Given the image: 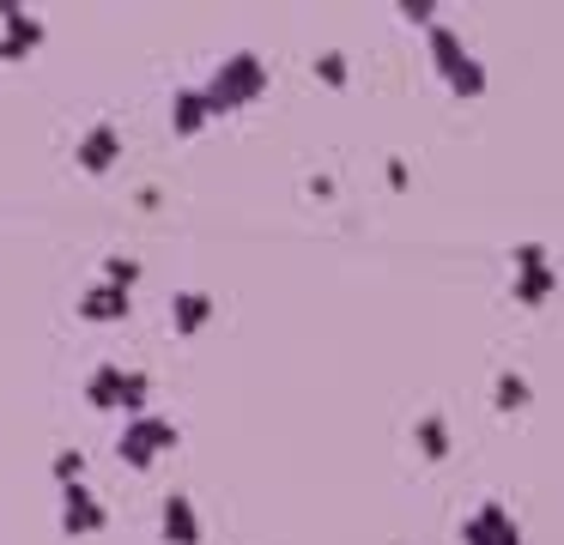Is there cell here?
<instances>
[{
	"label": "cell",
	"mask_w": 564,
	"mask_h": 545,
	"mask_svg": "<svg viewBox=\"0 0 564 545\" xmlns=\"http://www.w3.org/2000/svg\"><path fill=\"white\" fill-rule=\"evenodd\" d=\"M261 91H268V61H261L256 48H237V55H225L219 67H213V79L200 85V97H207V116H231V109L256 103Z\"/></svg>",
	"instance_id": "6da1fadb"
},
{
	"label": "cell",
	"mask_w": 564,
	"mask_h": 545,
	"mask_svg": "<svg viewBox=\"0 0 564 545\" xmlns=\"http://www.w3.org/2000/svg\"><path fill=\"white\" fill-rule=\"evenodd\" d=\"M425 36H431V73H437L462 103H479V97H486V61L467 55V43L449 24H425Z\"/></svg>",
	"instance_id": "7a4b0ae2"
},
{
	"label": "cell",
	"mask_w": 564,
	"mask_h": 545,
	"mask_svg": "<svg viewBox=\"0 0 564 545\" xmlns=\"http://www.w3.org/2000/svg\"><path fill=\"white\" fill-rule=\"evenodd\" d=\"M147 394H152V375L128 370V363H98V370L86 375V400L98 412H128V418H140V412H147Z\"/></svg>",
	"instance_id": "3957f363"
},
{
	"label": "cell",
	"mask_w": 564,
	"mask_h": 545,
	"mask_svg": "<svg viewBox=\"0 0 564 545\" xmlns=\"http://www.w3.org/2000/svg\"><path fill=\"white\" fill-rule=\"evenodd\" d=\"M176 448V424L159 418V412H140V418L122 424V436H116V455H122V467L147 472L159 455H171Z\"/></svg>",
	"instance_id": "277c9868"
},
{
	"label": "cell",
	"mask_w": 564,
	"mask_h": 545,
	"mask_svg": "<svg viewBox=\"0 0 564 545\" xmlns=\"http://www.w3.org/2000/svg\"><path fill=\"white\" fill-rule=\"evenodd\" d=\"M104 527H110V509L86 491V479L62 484V533L67 539H86V533H104Z\"/></svg>",
	"instance_id": "5b68a950"
},
{
	"label": "cell",
	"mask_w": 564,
	"mask_h": 545,
	"mask_svg": "<svg viewBox=\"0 0 564 545\" xmlns=\"http://www.w3.org/2000/svg\"><path fill=\"white\" fill-rule=\"evenodd\" d=\"M43 43V19L25 12L19 0H0V61H19Z\"/></svg>",
	"instance_id": "8992f818"
},
{
	"label": "cell",
	"mask_w": 564,
	"mask_h": 545,
	"mask_svg": "<svg viewBox=\"0 0 564 545\" xmlns=\"http://www.w3.org/2000/svg\"><path fill=\"white\" fill-rule=\"evenodd\" d=\"M462 545H522V527H516V515L503 503H479L462 521Z\"/></svg>",
	"instance_id": "52a82bcc"
},
{
	"label": "cell",
	"mask_w": 564,
	"mask_h": 545,
	"mask_svg": "<svg viewBox=\"0 0 564 545\" xmlns=\"http://www.w3.org/2000/svg\"><path fill=\"white\" fill-rule=\"evenodd\" d=\"M74 157H79V170H86V176H104V170L122 157V128H116V121H91V128L79 133Z\"/></svg>",
	"instance_id": "ba28073f"
},
{
	"label": "cell",
	"mask_w": 564,
	"mask_h": 545,
	"mask_svg": "<svg viewBox=\"0 0 564 545\" xmlns=\"http://www.w3.org/2000/svg\"><path fill=\"white\" fill-rule=\"evenodd\" d=\"M159 533L171 545H200V515H195V503H188L183 491H171L159 503Z\"/></svg>",
	"instance_id": "9c48e42d"
},
{
	"label": "cell",
	"mask_w": 564,
	"mask_h": 545,
	"mask_svg": "<svg viewBox=\"0 0 564 545\" xmlns=\"http://www.w3.org/2000/svg\"><path fill=\"white\" fill-rule=\"evenodd\" d=\"M134 309V297L128 291H116V285H86V297H79V321H122V315Z\"/></svg>",
	"instance_id": "30bf717a"
},
{
	"label": "cell",
	"mask_w": 564,
	"mask_h": 545,
	"mask_svg": "<svg viewBox=\"0 0 564 545\" xmlns=\"http://www.w3.org/2000/svg\"><path fill=\"white\" fill-rule=\"evenodd\" d=\"M207 121H213V116H207V97H200V85H176V97H171V128L188 140V133H200Z\"/></svg>",
	"instance_id": "8fae6325"
},
{
	"label": "cell",
	"mask_w": 564,
	"mask_h": 545,
	"mask_svg": "<svg viewBox=\"0 0 564 545\" xmlns=\"http://www.w3.org/2000/svg\"><path fill=\"white\" fill-rule=\"evenodd\" d=\"M207 321H213V297H207V291H176V297H171V327H176V334H200Z\"/></svg>",
	"instance_id": "7c38bea8"
},
{
	"label": "cell",
	"mask_w": 564,
	"mask_h": 545,
	"mask_svg": "<svg viewBox=\"0 0 564 545\" xmlns=\"http://www.w3.org/2000/svg\"><path fill=\"white\" fill-rule=\"evenodd\" d=\"M558 291V273L552 266H534V273H516V285H510V297L522 303V309H540V303Z\"/></svg>",
	"instance_id": "4fadbf2b"
},
{
	"label": "cell",
	"mask_w": 564,
	"mask_h": 545,
	"mask_svg": "<svg viewBox=\"0 0 564 545\" xmlns=\"http://www.w3.org/2000/svg\"><path fill=\"white\" fill-rule=\"evenodd\" d=\"M413 443L425 460H443L449 455V418H443V412H425V418L413 424Z\"/></svg>",
	"instance_id": "5bb4252c"
},
{
	"label": "cell",
	"mask_w": 564,
	"mask_h": 545,
	"mask_svg": "<svg viewBox=\"0 0 564 545\" xmlns=\"http://www.w3.org/2000/svg\"><path fill=\"white\" fill-rule=\"evenodd\" d=\"M528 400H534L528 375L522 370H498V382H491V406H498V412H522Z\"/></svg>",
	"instance_id": "9a60e30c"
},
{
	"label": "cell",
	"mask_w": 564,
	"mask_h": 545,
	"mask_svg": "<svg viewBox=\"0 0 564 545\" xmlns=\"http://www.w3.org/2000/svg\"><path fill=\"white\" fill-rule=\"evenodd\" d=\"M104 285H116V291H134L140 285V261L134 254H104Z\"/></svg>",
	"instance_id": "2e32d148"
},
{
	"label": "cell",
	"mask_w": 564,
	"mask_h": 545,
	"mask_svg": "<svg viewBox=\"0 0 564 545\" xmlns=\"http://www.w3.org/2000/svg\"><path fill=\"white\" fill-rule=\"evenodd\" d=\"M316 79H322V85H334V91H340V85L352 79V67H346L340 48H322V55H316Z\"/></svg>",
	"instance_id": "e0dca14e"
},
{
	"label": "cell",
	"mask_w": 564,
	"mask_h": 545,
	"mask_svg": "<svg viewBox=\"0 0 564 545\" xmlns=\"http://www.w3.org/2000/svg\"><path fill=\"white\" fill-rule=\"evenodd\" d=\"M50 467H55V479H62V484H79V479H86V455H79V448H62Z\"/></svg>",
	"instance_id": "ac0fdd59"
},
{
	"label": "cell",
	"mask_w": 564,
	"mask_h": 545,
	"mask_svg": "<svg viewBox=\"0 0 564 545\" xmlns=\"http://www.w3.org/2000/svg\"><path fill=\"white\" fill-rule=\"evenodd\" d=\"M510 261H516V273H534V266H552V261H546V242H516V249H510Z\"/></svg>",
	"instance_id": "d6986e66"
},
{
	"label": "cell",
	"mask_w": 564,
	"mask_h": 545,
	"mask_svg": "<svg viewBox=\"0 0 564 545\" xmlns=\"http://www.w3.org/2000/svg\"><path fill=\"white\" fill-rule=\"evenodd\" d=\"M394 12L406 24H437V0H394Z\"/></svg>",
	"instance_id": "ffe728a7"
},
{
	"label": "cell",
	"mask_w": 564,
	"mask_h": 545,
	"mask_svg": "<svg viewBox=\"0 0 564 545\" xmlns=\"http://www.w3.org/2000/svg\"><path fill=\"white\" fill-rule=\"evenodd\" d=\"M413 182V170H406V157H389V188H406Z\"/></svg>",
	"instance_id": "44dd1931"
},
{
	"label": "cell",
	"mask_w": 564,
	"mask_h": 545,
	"mask_svg": "<svg viewBox=\"0 0 564 545\" xmlns=\"http://www.w3.org/2000/svg\"><path fill=\"white\" fill-rule=\"evenodd\" d=\"M310 194H316V200H334V176H310Z\"/></svg>",
	"instance_id": "7402d4cb"
}]
</instances>
